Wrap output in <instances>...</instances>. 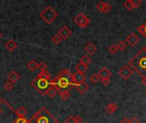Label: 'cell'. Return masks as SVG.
<instances>
[{
	"label": "cell",
	"instance_id": "6da1fadb",
	"mask_svg": "<svg viewBox=\"0 0 146 123\" xmlns=\"http://www.w3.org/2000/svg\"><path fill=\"white\" fill-rule=\"evenodd\" d=\"M72 75L73 74L69 69H64L54 79L50 80V86H53L58 92L68 90V87H72L74 86Z\"/></svg>",
	"mask_w": 146,
	"mask_h": 123
},
{
	"label": "cell",
	"instance_id": "7a4b0ae2",
	"mask_svg": "<svg viewBox=\"0 0 146 123\" xmlns=\"http://www.w3.org/2000/svg\"><path fill=\"white\" fill-rule=\"evenodd\" d=\"M129 67L142 78L146 77V47L142 48L129 61Z\"/></svg>",
	"mask_w": 146,
	"mask_h": 123
},
{
	"label": "cell",
	"instance_id": "3957f363",
	"mask_svg": "<svg viewBox=\"0 0 146 123\" xmlns=\"http://www.w3.org/2000/svg\"><path fill=\"white\" fill-rule=\"evenodd\" d=\"M29 123H58V119L42 107L29 120Z\"/></svg>",
	"mask_w": 146,
	"mask_h": 123
},
{
	"label": "cell",
	"instance_id": "277c9868",
	"mask_svg": "<svg viewBox=\"0 0 146 123\" xmlns=\"http://www.w3.org/2000/svg\"><path fill=\"white\" fill-rule=\"evenodd\" d=\"M40 16L46 23L52 24L55 21V19L58 16V14L52 6H47L40 12Z\"/></svg>",
	"mask_w": 146,
	"mask_h": 123
},
{
	"label": "cell",
	"instance_id": "5b68a950",
	"mask_svg": "<svg viewBox=\"0 0 146 123\" xmlns=\"http://www.w3.org/2000/svg\"><path fill=\"white\" fill-rule=\"evenodd\" d=\"M31 85L38 92H40L41 95H45L46 91L50 86V80L36 77L34 80H32Z\"/></svg>",
	"mask_w": 146,
	"mask_h": 123
},
{
	"label": "cell",
	"instance_id": "8992f818",
	"mask_svg": "<svg viewBox=\"0 0 146 123\" xmlns=\"http://www.w3.org/2000/svg\"><path fill=\"white\" fill-rule=\"evenodd\" d=\"M74 23L80 28H86L90 24V21L84 13H79L74 18Z\"/></svg>",
	"mask_w": 146,
	"mask_h": 123
},
{
	"label": "cell",
	"instance_id": "52a82bcc",
	"mask_svg": "<svg viewBox=\"0 0 146 123\" xmlns=\"http://www.w3.org/2000/svg\"><path fill=\"white\" fill-rule=\"evenodd\" d=\"M118 74L123 80H128L132 75L133 71L128 65H125L119 70Z\"/></svg>",
	"mask_w": 146,
	"mask_h": 123
},
{
	"label": "cell",
	"instance_id": "ba28073f",
	"mask_svg": "<svg viewBox=\"0 0 146 123\" xmlns=\"http://www.w3.org/2000/svg\"><path fill=\"white\" fill-rule=\"evenodd\" d=\"M57 33L61 37L62 39H68L71 36L72 32H71V30L69 28L68 26L64 25V26H63V27L58 31Z\"/></svg>",
	"mask_w": 146,
	"mask_h": 123
},
{
	"label": "cell",
	"instance_id": "9c48e42d",
	"mask_svg": "<svg viewBox=\"0 0 146 123\" xmlns=\"http://www.w3.org/2000/svg\"><path fill=\"white\" fill-rule=\"evenodd\" d=\"M96 9L100 11V12H102V13H108L111 10H112V5L108 3H106V2H99L97 5H96Z\"/></svg>",
	"mask_w": 146,
	"mask_h": 123
},
{
	"label": "cell",
	"instance_id": "30bf717a",
	"mask_svg": "<svg viewBox=\"0 0 146 123\" xmlns=\"http://www.w3.org/2000/svg\"><path fill=\"white\" fill-rule=\"evenodd\" d=\"M125 41L131 45V46H135L138 44L139 42V37L135 34V33H131L129 34L126 39H125Z\"/></svg>",
	"mask_w": 146,
	"mask_h": 123
},
{
	"label": "cell",
	"instance_id": "8fae6325",
	"mask_svg": "<svg viewBox=\"0 0 146 123\" xmlns=\"http://www.w3.org/2000/svg\"><path fill=\"white\" fill-rule=\"evenodd\" d=\"M72 80H73V82H74V85L75 84H81L83 82H85L86 76L84 74H81V73L77 72L76 74H74L72 75Z\"/></svg>",
	"mask_w": 146,
	"mask_h": 123
},
{
	"label": "cell",
	"instance_id": "7c38bea8",
	"mask_svg": "<svg viewBox=\"0 0 146 123\" xmlns=\"http://www.w3.org/2000/svg\"><path fill=\"white\" fill-rule=\"evenodd\" d=\"M73 86H74V87L76 88V90H77L80 94H84V93L89 90V86H88V84L85 83V82H83V83H81V84H75Z\"/></svg>",
	"mask_w": 146,
	"mask_h": 123
},
{
	"label": "cell",
	"instance_id": "4fadbf2b",
	"mask_svg": "<svg viewBox=\"0 0 146 123\" xmlns=\"http://www.w3.org/2000/svg\"><path fill=\"white\" fill-rule=\"evenodd\" d=\"M7 78H8L9 81H11L12 84H14V83H16V82H17V81L19 80V79H20V75H19L17 71L12 70V71H11L10 74L7 75Z\"/></svg>",
	"mask_w": 146,
	"mask_h": 123
},
{
	"label": "cell",
	"instance_id": "5bb4252c",
	"mask_svg": "<svg viewBox=\"0 0 146 123\" xmlns=\"http://www.w3.org/2000/svg\"><path fill=\"white\" fill-rule=\"evenodd\" d=\"M97 75H99L100 79H104V78H110L112 75L111 71L107 69V68H102L99 70V72L97 73Z\"/></svg>",
	"mask_w": 146,
	"mask_h": 123
},
{
	"label": "cell",
	"instance_id": "9a60e30c",
	"mask_svg": "<svg viewBox=\"0 0 146 123\" xmlns=\"http://www.w3.org/2000/svg\"><path fill=\"white\" fill-rule=\"evenodd\" d=\"M5 49H6L8 51L13 52V51L17 48V42H15L14 40L10 39V40H8V41L5 43Z\"/></svg>",
	"mask_w": 146,
	"mask_h": 123
},
{
	"label": "cell",
	"instance_id": "2e32d148",
	"mask_svg": "<svg viewBox=\"0 0 146 123\" xmlns=\"http://www.w3.org/2000/svg\"><path fill=\"white\" fill-rule=\"evenodd\" d=\"M84 50H85V51H86L88 54L93 55V54H95V53L96 52L97 48H96V46L93 43H90V44H88L84 47Z\"/></svg>",
	"mask_w": 146,
	"mask_h": 123
},
{
	"label": "cell",
	"instance_id": "e0dca14e",
	"mask_svg": "<svg viewBox=\"0 0 146 123\" xmlns=\"http://www.w3.org/2000/svg\"><path fill=\"white\" fill-rule=\"evenodd\" d=\"M58 91L53 87V86H50L49 87H48V89L46 91V93H45V95H46L47 97H49L50 98H53L54 97H56L57 96V94H58Z\"/></svg>",
	"mask_w": 146,
	"mask_h": 123
},
{
	"label": "cell",
	"instance_id": "ac0fdd59",
	"mask_svg": "<svg viewBox=\"0 0 146 123\" xmlns=\"http://www.w3.org/2000/svg\"><path fill=\"white\" fill-rule=\"evenodd\" d=\"M118 109V105L117 103H108L107 106H106V111L108 114H113L116 110Z\"/></svg>",
	"mask_w": 146,
	"mask_h": 123
},
{
	"label": "cell",
	"instance_id": "d6986e66",
	"mask_svg": "<svg viewBox=\"0 0 146 123\" xmlns=\"http://www.w3.org/2000/svg\"><path fill=\"white\" fill-rule=\"evenodd\" d=\"M27 68L31 71L34 72L38 69V63L35 60H30L29 63H27Z\"/></svg>",
	"mask_w": 146,
	"mask_h": 123
},
{
	"label": "cell",
	"instance_id": "ffe728a7",
	"mask_svg": "<svg viewBox=\"0 0 146 123\" xmlns=\"http://www.w3.org/2000/svg\"><path fill=\"white\" fill-rule=\"evenodd\" d=\"M15 113L18 117H25L27 114V110L24 107H19L17 110H15Z\"/></svg>",
	"mask_w": 146,
	"mask_h": 123
},
{
	"label": "cell",
	"instance_id": "44dd1931",
	"mask_svg": "<svg viewBox=\"0 0 146 123\" xmlns=\"http://www.w3.org/2000/svg\"><path fill=\"white\" fill-rule=\"evenodd\" d=\"M88 66H86V65H84V64H83V63H79L77 66H76V69H77V71L78 72V73H81V74H84L87 70H88Z\"/></svg>",
	"mask_w": 146,
	"mask_h": 123
},
{
	"label": "cell",
	"instance_id": "7402d4cb",
	"mask_svg": "<svg viewBox=\"0 0 146 123\" xmlns=\"http://www.w3.org/2000/svg\"><path fill=\"white\" fill-rule=\"evenodd\" d=\"M79 63L88 66L90 63H91V58L88 56V55H84L81 58H80V61H79Z\"/></svg>",
	"mask_w": 146,
	"mask_h": 123
},
{
	"label": "cell",
	"instance_id": "603a6c76",
	"mask_svg": "<svg viewBox=\"0 0 146 123\" xmlns=\"http://www.w3.org/2000/svg\"><path fill=\"white\" fill-rule=\"evenodd\" d=\"M37 77L41 78V79H44V80H51V75H50L48 72H46V70L40 71V74L37 75Z\"/></svg>",
	"mask_w": 146,
	"mask_h": 123
},
{
	"label": "cell",
	"instance_id": "cb8c5ba5",
	"mask_svg": "<svg viewBox=\"0 0 146 123\" xmlns=\"http://www.w3.org/2000/svg\"><path fill=\"white\" fill-rule=\"evenodd\" d=\"M59 96H60V97H61L62 100L65 101V100H67L70 97V94L69 92V90H63V91H60L59 92Z\"/></svg>",
	"mask_w": 146,
	"mask_h": 123
},
{
	"label": "cell",
	"instance_id": "d4e9b609",
	"mask_svg": "<svg viewBox=\"0 0 146 123\" xmlns=\"http://www.w3.org/2000/svg\"><path fill=\"white\" fill-rule=\"evenodd\" d=\"M124 6H125V8L127 10H129V11H131L135 7H134V5H133V4H132V1L131 0H127V1H125V3H124Z\"/></svg>",
	"mask_w": 146,
	"mask_h": 123
},
{
	"label": "cell",
	"instance_id": "484cf974",
	"mask_svg": "<svg viewBox=\"0 0 146 123\" xmlns=\"http://www.w3.org/2000/svg\"><path fill=\"white\" fill-rule=\"evenodd\" d=\"M13 88H14V85L11 81H9V80L6 81L5 83V85H4V89L6 92H11L13 90Z\"/></svg>",
	"mask_w": 146,
	"mask_h": 123
},
{
	"label": "cell",
	"instance_id": "4316f807",
	"mask_svg": "<svg viewBox=\"0 0 146 123\" xmlns=\"http://www.w3.org/2000/svg\"><path fill=\"white\" fill-rule=\"evenodd\" d=\"M52 41L55 44H59L62 41V39L61 37L58 34V33H55L52 37Z\"/></svg>",
	"mask_w": 146,
	"mask_h": 123
},
{
	"label": "cell",
	"instance_id": "83f0119b",
	"mask_svg": "<svg viewBox=\"0 0 146 123\" xmlns=\"http://www.w3.org/2000/svg\"><path fill=\"white\" fill-rule=\"evenodd\" d=\"M138 32L146 39V22L143 24V25H141L139 27H138Z\"/></svg>",
	"mask_w": 146,
	"mask_h": 123
},
{
	"label": "cell",
	"instance_id": "f1b7e54d",
	"mask_svg": "<svg viewBox=\"0 0 146 123\" xmlns=\"http://www.w3.org/2000/svg\"><path fill=\"white\" fill-rule=\"evenodd\" d=\"M117 48H118V50H120V51H123L125 50L126 48V44L124 42V41H119L118 43V44H116Z\"/></svg>",
	"mask_w": 146,
	"mask_h": 123
},
{
	"label": "cell",
	"instance_id": "f546056e",
	"mask_svg": "<svg viewBox=\"0 0 146 123\" xmlns=\"http://www.w3.org/2000/svg\"><path fill=\"white\" fill-rule=\"evenodd\" d=\"M90 81H91L93 84H96L101 79H100V77H99V75H98L97 74H93V75L90 76Z\"/></svg>",
	"mask_w": 146,
	"mask_h": 123
},
{
	"label": "cell",
	"instance_id": "4dcf8cb0",
	"mask_svg": "<svg viewBox=\"0 0 146 123\" xmlns=\"http://www.w3.org/2000/svg\"><path fill=\"white\" fill-rule=\"evenodd\" d=\"M118 51V48L116 46V44H111L109 47H108V52L111 53V54H115L117 53Z\"/></svg>",
	"mask_w": 146,
	"mask_h": 123
},
{
	"label": "cell",
	"instance_id": "1f68e13d",
	"mask_svg": "<svg viewBox=\"0 0 146 123\" xmlns=\"http://www.w3.org/2000/svg\"><path fill=\"white\" fill-rule=\"evenodd\" d=\"M13 123H29V120L25 117H17Z\"/></svg>",
	"mask_w": 146,
	"mask_h": 123
},
{
	"label": "cell",
	"instance_id": "d6a6232c",
	"mask_svg": "<svg viewBox=\"0 0 146 123\" xmlns=\"http://www.w3.org/2000/svg\"><path fill=\"white\" fill-rule=\"evenodd\" d=\"M38 69H39L40 71L46 70V63H44V62H41V63H38Z\"/></svg>",
	"mask_w": 146,
	"mask_h": 123
},
{
	"label": "cell",
	"instance_id": "836d02e7",
	"mask_svg": "<svg viewBox=\"0 0 146 123\" xmlns=\"http://www.w3.org/2000/svg\"><path fill=\"white\" fill-rule=\"evenodd\" d=\"M64 123H76L75 121V119H74V116H70L68 117L65 120H64Z\"/></svg>",
	"mask_w": 146,
	"mask_h": 123
},
{
	"label": "cell",
	"instance_id": "e575fe53",
	"mask_svg": "<svg viewBox=\"0 0 146 123\" xmlns=\"http://www.w3.org/2000/svg\"><path fill=\"white\" fill-rule=\"evenodd\" d=\"M101 82L102 83L103 86H108L110 83V78H104L101 79Z\"/></svg>",
	"mask_w": 146,
	"mask_h": 123
},
{
	"label": "cell",
	"instance_id": "d590c367",
	"mask_svg": "<svg viewBox=\"0 0 146 123\" xmlns=\"http://www.w3.org/2000/svg\"><path fill=\"white\" fill-rule=\"evenodd\" d=\"M131 1H132V4H133L135 8H137V7H138V6H140L142 5L141 0H131Z\"/></svg>",
	"mask_w": 146,
	"mask_h": 123
},
{
	"label": "cell",
	"instance_id": "8d00e7d4",
	"mask_svg": "<svg viewBox=\"0 0 146 123\" xmlns=\"http://www.w3.org/2000/svg\"><path fill=\"white\" fill-rule=\"evenodd\" d=\"M74 119H75V121H76V123H82V122H83V118H82L80 115L74 116Z\"/></svg>",
	"mask_w": 146,
	"mask_h": 123
},
{
	"label": "cell",
	"instance_id": "74e56055",
	"mask_svg": "<svg viewBox=\"0 0 146 123\" xmlns=\"http://www.w3.org/2000/svg\"><path fill=\"white\" fill-rule=\"evenodd\" d=\"M130 123H140L139 120L137 117H131V119H129Z\"/></svg>",
	"mask_w": 146,
	"mask_h": 123
},
{
	"label": "cell",
	"instance_id": "f35d334b",
	"mask_svg": "<svg viewBox=\"0 0 146 123\" xmlns=\"http://www.w3.org/2000/svg\"><path fill=\"white\" fill-rule=\"evenodd\" d=\"M119 123H130V121H129V119L124 118L121 121H119Z\"/></svg>",
	"mask_w": 146,
	"mask_h": 123
},
{
	"label": "cell",
	"instance_id": "ab89813d",
	"mask_svg": "<svg viewBox=\"0 0 146 123\" xmlns=\"http://www.w3.org/2000/svg\"><path fill=\"white\" fill-rule=\"evenodd\" d=\"M1 104H2V99H1V100H0V105H1ZM3 111H4L3 108H2L1 106H0V114H1L3 113Z\"/></svg>",
	"mask_w": 146,
	"mask_h": 123
},
{
	"label": "cell",
	"instance_id": "60d3db41",
	"mask_svg": "<svg viewBox=\"0 0 146 123\" xmlns=\"http://www.w3.org/2000/svg\"><path fill=\"white\" fill-rule=\"evenodd\" d=\"M142 82H143V84L146 86V77H144V78H143V80H142Z\"/></svg>",
	"mask_w": 146,
	"mask_h": 123
},
{
	"label": "cell",
	"instance_id": "b9f144b4",
	"mask_svg": "<svg viewBox=\"0 0 146 123\" xmlns=\"http://www.w3.org/2000/svg\"><path fill=\"white\" fill-rule=\"evenodd\" d=\"M3 38V34H2V33L1 32H0V39H1Z\"/></svg>",
	"mask_w": 146,
	"mask_h": 123
}]
</instances>
